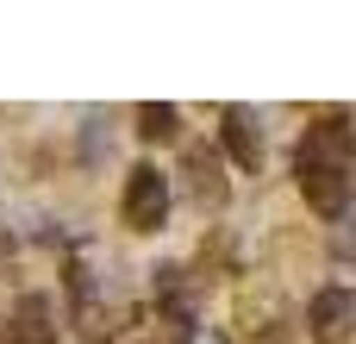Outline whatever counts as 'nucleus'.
I'll return each mask as SVG.
<instances>
[{
    "label": "nucleus",
    "mask_w": 356,
    "mask_h": 344,
    "mask_svg": "<svg viewBox=\"0 0 356 344\" xmlns=\"http://www.w3.org/2000/svg\"><path fill=\"white\" fill-rule=\"evenodd\" d=\"M163 219H169V175L150 169V163H138L125 175V226L131 232H156Z\"/></svg>",
    "instance_id": "obj_1"
},
{
    "label": "nucleus",
    "mask_w": 356,
    "mask_h": 344,
    "mask_svg": "<svg viewBox=\"0 0 356 344\" xmlns=\"http://www.w3.org/2000/svg\"><path fill=\"white\" fill-rule=\"evenodd\" d=\"M300 194L319 219H344L350 213V194H356V175L338 169V163H300Z\"/></svg>",
    "instance_id": "obj_2"
},
{
    "label": "nucleus",
    "mask_w": 356,
    "mask_h": 344,
    "mask_svg": "<svg viewBox=\"0 0 356 344\" xmlns=\"http://www.w3.org/2000/svg\"><path fill=\"white\" fill-rule=\"evenodd\" d=\"M307 326H313V338H319V344H338L356 326V295L344 288V282L319 288V295L307 301Z\"/></svg>",
    "instance_id": "obj_3"
},
{
    "label": "nucleus",
    "mask_w": 356,
    "mask_h": 344,
    "mask_svg": "<svg viewBox=\"0 0 356 344\" xmlns=\"http://www.w3.org/2000/svg\"><path fill=\"white\" fill-rule=\"evenodd\" d=\"M350 157H356V132L344 125V119H319V125L300 138L294 169H300V163H338V169H350Z\"/></svg>",
    "instance_id": "obj_4"
},
{
    "label": "nucleus",
    "mask_w": 356,
    "mask_h": 344,
    "mask_svg": "<svg viewBox=\"0 0 356 344\" xmlns=\"http://www.w3.org/2000/svg\"><path fill=\"white\" fill-rule=\"evenodd\" d=\"M219 144L232 150L238 169H263V138H257V113L250 107H225L219 113Z\"/></svg>",
    "instance_id": "obj_5"
},
{
    "label": "nucleus",
    "mask_w": 356,
    "mask_h": 344,
    "mask_svg": "<svg viewBox=\"0 0 356 344\" xmlns=\"http://www.w3.org/2000/svg\"><path fill=\"white\" fill-rule=\"evenodd\" d=\"M188 175H194V201L200 207H225V175H219V150L213 144H188Z\"/></svg>",
    "instance_id": "obj_6"
},
{
    "label": "nucleus",
    "mask_w": 356,
    "mask_h": 344,
    "mask_svg": "<svg viewBox=\"0 0 356 344\" xmlns=\"http://www.w3.org/2000/svg\"><path fill=\"white\" fill-rule=\"evenodd\" d=\"M13 338H25V344H56L50 301H44V295H19V307H13Z\"/></svg>",
    "instance_id": "obj_7"
},
{
    "label": "nucleus",
    "mask_w": 356,
    "mask_h": 344,
    "mask_svg": "<svg viewBox=\"0 0 356 344\" xmlns=\"http://www.w3.org/2000/svg\"><path fill=\"white\" fill-rule=\"evenodd\" d=\"M181 132V113L175 107H163V100H144L138 107V138L144 144H163V138H175Z\"/></svg>",
    "instance_id": "obj_8"
},
{
    "label": "nucleus",
    "mask_w": 356,
    "mask_h": 344,
    "mask_svg": "<svg viewBox=\"0 0 356 344\" xmlns=\"http://www.w3.org/2000/svg\"><path fill=\"white\" fill-rule=\"evenodd\" d=\"M338 257H356V219H344V238H338Z\"/></svg>",
    "instance_id": "obj_9"
}]
</instances>
